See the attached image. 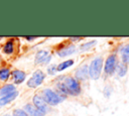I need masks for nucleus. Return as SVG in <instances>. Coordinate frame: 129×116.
I'll return each instance as SVG.
<instances>
[{
  "mask_svg": "<svg viewBox=\"0 0 129 116\" xmlns=\"http://www.w3.org/2000/svg\"><path fill=\"white\" fill-rule=\"evenodd\" d=\"M102 68H103V59L101 56L94 59L90 65V67H89V72H88L89 76L94 80L99 79L101 76Z\"/></svg>",
  "mask_w": 129,
  "mask_h": 116,
  "instance_id": "f257e3e1",
  "label": "nucleus"
},
{
  "mask_svg": "<svg viewBox=\"0 0 129 116\" xmlns=\"http://www.w3.org/2000/svg\"><path fill=\"white\" fill-rule=\"evenodd\" d=\"M42 99L44 100L45 103H47V104H49L51 106L57 105V104H59L60 102L63 101V97L62 96L58 95L57 93L53 92L50 89H45L43 91V98Z\"/></svg>",
  "mask_w": 129,
  "mask_h": 116,
  "instance_id": "f03ea898",
  "label": "nucleus"
},
{
  "mask_svg": "<svg viewBox=\"0 0 129 116\" xmlns=\"http://www.w3.org/2000/svg\"><path fill=\"white\" fill-rule=\"evenodd\" d=\"M63 84H64V86H66L69 94L74 95V96L80 94V92H81V86H80L79 82L76 79H74L72 77H68V78L64 79Z\"/></svg>",
  "mask_w": 129,
  "mask_h": 116,
  "instance_id": "7ed1b4c3",
  "label": "nucleus"
},
{
  "mask_svg": "<svg viewBox=\"0 0 129 116\" xmlns=\"http://www.w3.org/2000/svg\"><path fill=\"white\" fill-rule=\"evenodd\" d=\"M44 78H45V76H44V74H43L41 71H39V70H38V71H35V72L33 73L32 77L28 80L27 86H28L29 88H36V87H38L39 85H41V83L43 82Z\"/></svg>",
  "mask_w": 129,
  "mask_h": 116,
  "instance_id": "20e7f679",
  "label": "nucleus"
},
{
  "mask_svg": "<svg viewBox=\"0 0 129 116\" xmlns=\"http://www.w3.org/2000/svg\"><path fill=\"white\" fill-rule=\"evenodd\" d=\"M117 65V60H116V55L115 54H111L108 56V59L106 60L105 66H104V70L105 73L107 75H112L115 70H116V66Z\"/></svg>",
  "mask_w": 129,
  "mask_h": 116,
  "instance_id": "39448f33",
  "label": "nucleus"
},
{
  "mask_svg": "<svg viewBox=\"0 0 129 116\" xmlns=\"http://www.w3.org/2000/svg\"><path fill=\"white\" fill-rule=\"evenodd\" d=\"M50 55H48V52L46 50H39L35 55V63L36 64H46L49 62Z\"/></svg>",
  "mask_w": 129,
  "mask_h": 116,
  "instance_id": "423d86ee",
  "label": "nucleus"
},
{
  "mask_svg": "<svg viewBox=\"0 0 129 116\" xmlns=\"http://www.w3.org/2000/svg\"><path fill=\"white\" fill-rule=\"evenodd\" d=\"M33 104H34V107L37 108L38 110H40L41 112L45 113L46 110H47V106H46V103L44 102V100L39 97V96H34L33 97Z\"/></svg>",
  "mask_w": 129,
  "mask_h": 116,
  "instance_id": "0eeeda50",
  "label": "nucleus"
},
{
  "mask_svg": "<svg viewBox=\"0 0 129 116\" xmlns=\"http://www.w3.org/2000/svg\"><path fill=\"white\" fill-rule=\"evenodd\" d=\"M11 76H12V79H13L15 84H21L25 80V78H26L25 73L20 71V70H14L12 72Z\"/></svg>",
  "mask_w": 129,
  "mask_h": 116,
  "instance_id": "6e6552de",
  "label": "nucleus"
},
{
  "mask_svg": "<svg viewBox=\"0 0 129 116\" xmlns=\"http://www.w3.org/2000/svg\"><path fill=\"white\" fill-rule=\"evenodd\" d=\"M24 109H25V112L27 113V115H30V116H44V114H45V113L41 112L40 110H38L37 108H35L31 104H26Z\"/></svg>",
  "mask_w": 129,
  "mask_h": 116,
  "instance_id": "1a4fd4ad",
  "label": "nucleus"
},
{
  "mask_svg": "<svg viewBox=\"0 0 129 116\" xmlns=\"http://www.w3.org/2000/svg\"><path fill=\"white\" fill-rule=\"evenodd\" d=\"M76 50V46L74 44H70L68 46H64L62 48H60L59 50H57V55L60 56V57H63V56H68L70 54H72L73 52H75Z\"/></svg>",
  "mask_w": 129,
  "mask_h": 116,
  "instance_id": "9d476101",
  "label": "nucleus"
},
{
  "mask_svg": "<svg viewBox=\"0 0 129 116\" xmlns=\"http://www.w3.org/2000/svg\"><path fill=\"white\" fill-rule=\"evenodd\" d=\"M89 73H88V67L86 65L80 67L77 71H76V78L79 80H86L88 77Z\"/></svg>",
  "mask_w": 129,
  "mask_h": 116,
  "instance_id": "9b49d317",
  "label": "nucleus"
},
{
  "mask_svg": "<svg viewBox=\"0 0 129 116\" xmlns=\"http://www.w3.org/2000/svg\"><path fill=\"white\" fill-rule=\"evenodd\" d=\"M17 96H18V92H17V91H15V92H13V93H11V94H9V95L3 96L2 98H0V107L5 106L6 104L10 103V102L13 101Z\"/></svg>",
  "mask_w": 129,
  "mask_h": 116,
  "instance_id": "f8f14e48",
  "label": "nucleus"
},
{
  "mask_svg": "<svg viewBox=\"0 0 129 116\" xmlns=\"http://www.w3.org/2000/svg\"><path fill=\"white\" fill-rule=\"evenodd\" d=\"M15 92V87L14 85L12 84H7L5 86H3L1 89H0V95L2 96H6V95H9L11 93Z\"/></svg>",
  "mask_w": 129,
  "mask_h": 116,
  "instance_id": "ddd939ff",
  "label": "nucleus"
},
{
  "mask_svg": "<svg viewBox=\"0 0 129 116\" xmlns=\"http://www.w3.org/2000/svg\"><path fill=\"white\" fill-rule=\"evenodd\" d=\"M121 57H122V61L125 65L129 64V43L126 44L121 49Z\"/></svg>",
  "mask_w": 129,
  "mask_h": 116,
  "instance_id": "4468645a",
  "label": "nucleus"
},
{
  "mask_svg": "<svg viewBox=\"0 0 129 116\" xmlns=\"http://www.w3.org/2000/svg\"><path fill=\"white\" fill-rule=\"evenodd\" d=\"M3 51L6 54H11L14 51V42L12 39H9L3 46Z\"/></svg>",
  "mask_w": 129,
  "mask_h": 116,
  "instance_id": "2eb2a0df",
  "label": "nucleus"
},
{
  "mask_svg": "<svg viewBox=\"0 0 129 116\" xmlns=\"http://www.w3.org/2000/svg\"><path fill=\"white\" fill-rule=\"evenodd\" d=\"M73 65H74V61L73 60H68V61H64V62L60 63L58 66H56V70L60 72V71H63L67 68H69V67H71Z\"/></svg>",
  "mask_w": 129,
  "mask_h": 116,
  "instance_id": "dca6fc26",
  "label": "nucleus"
},
{
  "mask_svg": "<svg viewBox=\"0 0 129 116\" xmlns=\"http://www.w3.org/2000/svg\"><path fill=\"white\" fill-rule=\"evenodd\" d=\"M10 75H11V73H10V70L9 69H7V68L0 69V80L1 81H3V82L7 81Z\"/></svg>",
  "mask_w": 129,
  "mask_h": 116,
  "instance_id": "f3484780",
  "label": "nucleus"
},
{
  "mask_svg": "<svg viewBox=\"0 0 129 116\" xmlns=\"http://www.w3.org/2000/svg\"><path fill=\"white\" fill-rule=\"evenodd\" d=\"M116 69H117V73L120 77H124L127 73V66L124 63H120L118 65V67H116Z\"/></svg>",
  "mask_w": 129,
  "mask_h": 116,
  "instance_id": "a211bd4d",
  "label": "nucleus"
},
{
  "mask_svg": "<svg viewBox=\"0 0 129 116\" xmlns=\"http://www.w3.org/2000/svg\"><path fill=\"white\" fill-rule=\"evenodd\" d=\"M96 40H91V41H88V42H85L84 44H82L81 45V47H80V50L81 51H84V50H88V49H90L92 46H94L95 44H96Z\"/></svg>",
  "mask_w": 129,
  "mask_h": 116,
  "instance_id": "6ab92c4d",
  "label": "nucleus"
},
{
  "mask_svg": "<svg viewBox=\"0 0 129 116\" xmlns=\"http://www.w3.org/2000/svg\"><path fill=\"white\" fill-rule=\"evenodd\" d=\"M56 87H57V89H58V91H59V93H60V96L61 95H68L69 93H68V90H67V88H66V86H64V84L63 83H58L57 85H56ZM63 97V96H62Z\"/></svg>",
  "mask_w": 129,
  "mask_h": 116,
  "instance_id": "aec40b11",
  "label": "nucleus"
},
{
  "mask_svg": "<svg viewBox=\"0 0 129 116\" xmlns=\"http://www.w3.org/2000/svg\"><path fill=\"white\" fill-rule=\"evenodd\" d=\"M13 116H28L27 113L24 111V110H21V109H15L13 111Z\"/></svg>",
  "mask_w": 129,
  "mask_h": 116,
  "instance_id": "412c9836",
  "label": "nucleus"
},
{
  "mask_svg": "<svg viewBox=\"0 0 129 116\" xmlns=\"http://www.w3.org/2000/svg\"><path fill=\"white\" fill-rule=\"evenodd\" d=\"M56 71H57V70H56V66H55V65L49 66L48 69H47V73H48L49 75H53V74H55Z\"/></svg>",
  "mask_w": 129,
  "mask_h": 116,
  "instance_id": "4be33fe9",
  "label": "nucleus"
},
{
  "mask_svg": "<svg viewBox=\"0 0 129 116\" xmlns=\"http://www.w3.org/2000/svg\"><path fill=\"white\" fill-rule=\"evenodd\" d=\"M36 37L35 36H27L26 37V40H28V41H30V40H34Z\"/></svg>",
  "mask_w": 129,
  "mask_h": 116,
  "instance_id": "5701e85b",
  "label": "nucleus"
},
{
  "mask_svg": "<svg viewBox=\"0 0 129 116\" xmlns=\"http://www.w3.org/2000/svg\"><path fill=\"white\" fill-rule=\"evenodd\" d=\"M71 39H73V40H80L81 37H71Z\"/></svg>",
  "mask_w": 129,
  "mask_h": 116,
  "instance_id": "b1692460",
  "label": "nucleus"
},
{
  "mask_svg": "<svg viewBox=\"0 0 129 116\" xmlns=\"http://www.w3.org/2000/svg\"><path fill=\"white\" fill-rule=\"evenodd\" d=\"M0 61H1V59H0Z\"/></svg>",
  "mask_w": 129,
  "mask_h": 116,
  "instance_id": "393cba45",
  "label": "nucleus"
}]
</instances>
